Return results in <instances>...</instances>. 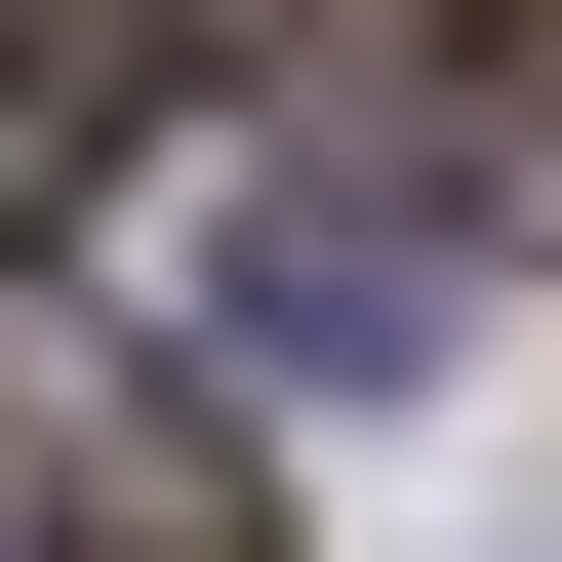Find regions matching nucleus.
I'll use <instances>...</instances> for the list:
<instances>
[{"instance_id":"f257e3e1","label":"nucleus","mask_w":562,"mask_h":562,"mask_svg":"<svg viewBox=\"0 0 562 562\" xmlns=\"http://www.w3.org/2000/svg\"><path fill=\"white\" fill-rule=\"evenodd\" d=\"M161 281H201V322H241V362H281V402H402V362H442V281H402V241H362V201H201V241H161Z\"/></svg>"},{"instance_id":"f03ea898","label":"nucleus","mask_w":562,"mask_h":562,"mask_svg":"<svg viewBox=\"0 0 562 562\" xmlns=\"http://www.w3.org/2000/svg\"><path fill=\"white\" fill-rule=\"evenodd\" d=\"M442 161H482V201L562 241V0H482V41H442Z\"/></svg>"},{"instance_id":"7ed1b4c3","label":"nucleus","mask_w":562,"mask_h":562,"mask_svg":"<svg viewBox=\"0 0 562 562\" xmlns=\"http://www.w3.org/2000/svg\"><path fill=\"white\" fill-rule=\"evenodd\" d=\"M241 41H402V0H241Z\"/></svg>"}]
</instances>
